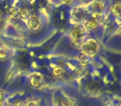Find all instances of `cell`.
Returning <instances> with one entry per match:
<instances>
[{
	"instance_id": "5bb4252c",
	"label": "cell",
	"mask_w": 121,
	"mask_h": 106,
	"mask_svg": "<svg viewBox=\"0 0 121 106\" xmlns=\"http://www.w3.org/2000/svg\"><path fill=\"white\" fill-rule=\"evenodd\" d=\"M62 68L59 67V66H56V67L54 68V70H53V73H54V75H55V76H60L61 74H62Z\"/></svg>"
},
{
	"instance_id": "7c38bea8",
	"label": "cell",
	"mask_w": 121,
	"mask_h": 106,
	"mask_svg": "<svg viewBox=\"0 0 121 106\" xmlns=\"http://www.w3.org/2000/svg\"><path fill=\"white\" fill-rule=\"evenodd\" d=\"M9 13L13 18H17V17L19 16V10L17 8H12L11 9L9 10Z\"/></svg>"
},
{
	"instance_id": "d6986e66",
	"label": "cell",
	"mask_w": 121,
	"mask_h": 106,
	"mask_svg": "<svg viewBox=\"0 0 121 106\" xmlns=\"http://www.w3.org/2000/svg\"><path fill=\"white\" fill-rule=\"evenodd\" d=\"M81 1H82V2H88V1H90V0H81Z\"/></svg>"
},
{
	"instance_id": "7a4b0ae2",
	"label": "cell",
	"mask_w": 121,
	"mask_h": 106,
	"mask_svg": "<svg viewBox=\"0 0 121 106\" xmlns=\"http://www.w3.org/2000/svg\"><path fill=\"white\" fill-rule=\"evenodd\" d=\"M89 12H88L87 8H83V7H80V8H77L73 10V17L74 20L78 22L81 21H86L88 19L87 17L89 15Z\"/></svg>"
},
{
	"instance_id": "2e32d148",
	"label": "cell",
	"mask_w": 121,
	"mask_h": 106,
	"mask_svg": "<svg viewBox=\"0 0 121 106\" xmlns=\"http://www.w3.org/2000/svg\"><path fill=\"white\" fill-rule=\"evenodd\" d=\"M3 102H4V96H3V94L0 91V106H3Z\"/></svg>"
},
{
	"instance_id": "52a82bcc",
	"label": "cell",
	"mask_w": 121,
	"mask_h": 106,
	"mask_svg": "<svg viewBox=\"0 0 121 106\" xmlns=\"http://www.w3.org/2000/svg\"><path fill=\"white\" fill-rule=\"evenodd\" d=\"M99 88H100V85L96 81H91L86 85V91L91 92V93H96Z\"/></svg>"
},
{
	"instance_id": "ba28073f",
	"label": "cell",
	"mask_w": 121,
	"mask_h": 106,
	"mask_svg": "<svg viewBox=\"0 0 121 106\" xmlns=\"http://www.w3.org/2000/svg\"><path fill=\"white\" fill-rule=\"evenodd\" d=\"M42 80L41 76L39 74H35L30 79V84L33 85L34 87H40L41 85Z\"/></svg>"
},
{
	"instance_id": "6da1fadb",
	"label": "cell",
	"mask_w": 121,
	"mask_h": 106,
	"mask_svg": "<svg viewBox=\"0 0 121 106\" xmlns=\"http://www.w3.org/2000/svg\"><path fill=\"white\" fill-rule=\"evenodd\" d=\"M82 50L85 54H93L98 50V43L94 39H86L81 44Z\"/></svg>"
},
{
	"instance_id": "277c9868",
	"label": "cell",
	"mask_w": 121,
	"mask_h": 106,
	"mask_svg": "<svg viewBox=\"0 0 121 106\" xmlns=\"http://www.w3.org/2000/svg\"><path fill=\"white\" fill-rule=\"evenodd\" d=\"M86 32V29L84 28L83 26H76L72 31V36L75 41L79 42L85 35Z\"/></svg>"
},
{
	"instance_id": "9c48e42d",
	"label": "cell",
	"mask_w": 121,
	"mask_h": 106,
	"mask_svg": "<svg viewBox=\"0 0 121 106\" xmlns=\"http://www.w3.org/2000/svg\"><path fill=\"white\" fill-rule=\"evenodd\" d=\"M19 16L22 19H27L30 18V11L27 8H22V9L19 10Z\"/></svg>"
},
{
	"instance_id": "9a60e30c",
	"label": "cell",
	"mask_w": 121,
	"mask_h": 106,
	"mask_svg": "<svg viewBox=\"0 0 121 106\" xmlns=\"http://www.w3.org/2000/svg\"><path fill=\"white\" fill-rule=\"evenodd\" d=\"M24 106H36V102L34 101V100H30Z\"/></svg>"
},
{
	"instance_id": "3957f363",
	"label": "cell",
	"mask_w": 121,
	"mask_h": 106,
	"mask_svg": "<svg viewBox=\"0 0 121 106\" xmlns=\"http://www.w3.org/2000/svg\"><path fill=\"white\" fill-rule=\"evenodd\" d=\"M104 9V3L100 1H94L89 5V8H87L88 12H91L92 14H100Z\"/></svg>"
},
{
	"instance_id": "5b68a950",
	"label": "cell",
	"mask_w": 121,
	"mask_h": 106,
	"mask_svg": "<svg viewBox=\"0 0 121 106\" xmlns=\"http://www.w3.org/2000/svg\"><path fill=\"white\" fill-rule=\"evenodd\" d=\"M98 25H99L98 20L92 18H88L86 21H84V25H83V27H84V28L86 29V31L91 32V31L95 30V29L98 27Z\"/></svg>"
},
{
	"instance_id": "e0dca14e",
	"label": "cell",
	"mask_w": 121,
	"mask_h": 106,
	"mask_svg": "<svg viewBox=\"0 0 121 106\" xmlns=\"http://www.w3.org/2000/svg\"><path fill=\"white\" fill-rule=\"evenodd\" d=\"M75 72H76V75H81L82 73L83 72V69L82 67H78V69L76 70Z\"/></svg>"
},
{
	"instance_id": "8fae6325",
	"label": "cell",
	"mask_w": 121,
	"mask_h": 106,
	"mask_svg": "<svg viewBox=\"0 0 121 106\" xmlns=\"http://www.w3.org/2000/svg\"><path fill=\"white\" fill-rule=\"evenodd\" d=\"M113 13L116 17L121 19V4H115L113 8Z\"/></svg>"
},
{
	"instance_id": "4fadbf2b",
	"label": "cell",
	"mask_w": 121,
	"mask_h": 106,
	"mask_svg": "<svg viewBox=\"0 0 121 106\" xmlns=\"http://www.w3.org/2000/svg\"><path fill=\"white\" fill-rule=\"evenodd\" d=\"M8 56V50L5 47H0V59H3Z\"/></svg>"
},
{
	"instance_id": "8992f818",
	"label": "cell",
	"mask_w": 121,
	"mask_h": 106,
	"mask_svg": "<svg viewBox=\"0 0 121 106\" xmlns=\"http://www.w3.org/2000/svg\"><path fill=\"white\" fill-rule=\"evenodd\" d=\"M27 25H28L29 28L32 29V30H37L40 28V19L36 16L30 17L28 18V21H27Z\"/></svg>"
},
{
	"instance_id": "30bf717a",
	"label": "cell",
	"mask_w": 121,
	"mask_h": 106,
	"mask_svg": "<svg viewBox=\"0 0 121 106\" xmlns=\"http://www.w3.org/2000/svg\"><path fill=\"white\" fill-rule=\"evenodd\" d=\"M79 61L81 62L82 65H86L90 61V57L87 54L82 53L81 56H79Z\"/></svg>"
},
{
	"instance_id": "ac0fdd59",
	"label": "cell",
	"mask_w": 121,
	"mask_h": 106,
	"mask_svg": "<svg viewBox=\"0 0 121 106\" xmlns=\"http://www.w3.org/2000/svg\"><path fill=\"white\" fill-rule=\"evenodd\" d=\"M15 106H24V105H23L22 102L20 101V100H17V101H16V103H15Z\"/></svg>"
},
{
	"instance_id": "ffe728a7",
	"label": "cell",
	"mask_w": 121,
	"mask_h": 106,
	"mask_svg": "<svg viewBox=\"0 0 121 106\" xmlns=\"http://www.w3.org/2000/svg\"><path fill=\"white\" fill-rule=\"evenodd\" d=\"M120 31L121 32V24H120Z\"/></svg>"
}]
</instances>
